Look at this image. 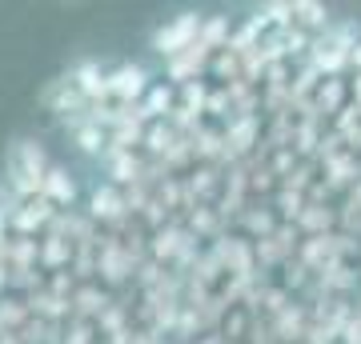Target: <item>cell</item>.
<instances>
[{"mask_svg":"<svg viewBox=\"0 0 361 344\" xmlns=\"http://www.w3.org/2000/svg\"><path fill=\"white\" fill-rule=\"evenodd\" d=\"M49 168H52V160L37 136H16L4 148V189L13 192L16 200H32L44 189Z\"/></svg>","mask_w":361,"mask_h":344,"instance_id":"6da1fadb","label":"cell"},{"mask_svg":"<svg viewBox=\"0 0 361 344\" xmlns=\"http://www.w3.org/2000/svg\"><path fill=\"white\" fill-rule=\"evenodd\" d=\"M201 28H205V16L201 13H177V16H169L165 25H157L153 28V37H149V49L161 56V60H177L180 52H189L201 40Z\"/></svg>","mask_w":361,"mask_h":344,"instance_id":"7a4b0ae2","label":"cell"},{"mask_svg":"<svg viewBox=\"0 0 361 344\" xmlns=\"http://www.w3.org/2000/svg\"><path fill=\"white\" fill-rule=\"evenodd\" d=\"M149 89H153V77H149L145 64L121 60L116 68H109V101L121 104V108H141Z\"/></svg>","mask_w":361,"mask_h":344,"instance_id":"3957f363","label":"cell"},{"mask_svg":"<svg viewBox=\"0 0 361 344\" xmlns=\"http://www.w3.org/2000/svg\"><path fill=\"white\" fill-rule=\"evenodd\" d=\"M89 217H92V224H101V229L121 232L133 220L129 200H125V189H116V184H109V180H104V184L97 180V184L89 189Z\"/></svg>","mask_w":361,"mask_h":344,"instance_id":"277c9868","label":"cell"},{"mask_svg":"<svg viewBox=\"0 0 361 344\" xmlns=\"http://www.w3.org/2000/svg\"><path fill=\"white\" fill-rule=\"evenodd\" d=\"M40 104H44L52 116H61L65 125H77V120H85V116H89V108H92V104L85 101V92L73 84V77L49 80V84L40 89Z\"/></svg>","mask_w":361,"mask_h":344,"instance_id":"5b68a950","label":"cell"},{"mask_svg":"<svg viewBox=\"0 0 361 344\" xmlns=\"http://www.w3.org/2000/svg\"><path fill=\"white\" fill-rule=\"evenodd\" d=\"M221 132H225V160H229V168L253 160L257 144H265L261 141V116H233L229 125H221Z\"/></svg>","mask_w":361,"mask_h":344,"instance_id":"8992f818","label":"cell"},{"mask_svg":"<svg viewBox=\"0 0 361 344\" xmlns=\"http://www.w3.org/2000/svg\"><path fill=\"white\" fill-rule=\"evenodd\" d=\"M137 260H133V253L125 248V241L116 236V232H109V236H101V244H97V272L104 276V284H125L129 281V272L137 276Z\"/></svg>","mask_w":361,"mask_h":344,"instance_id":"52a82bcc","label":"cell"},{"mask_svg":"<svg viewBox=\"0 0 361 344\" xmlns=\"http://www.w3.org/2000/svg\"><path fill=\"white\" fill-rule=\"evenodd\" d=\"M61 217V208L44 196H32V200H20V208L13 212V236H37V232H49L52 220Z\"/></svg>","mask_w":361,"mask_h":344,"instance_id":"ba28073f","label":"cell"},{"mask_svg":"<svg viewBox=\"0 0 361 344\" xmlns=\"http://www.w3.org/2000/svg\"><path fill=\"white\" fill-rule=\"evenodd\" d=\"M213 56H217V52L205 49V44L197 40V44H193L189 52H180L177 60H169V64H165L169 84H177V89H180V84H193V80H201V72H209Z\"/></svg>","mask_w":361,"mask_h":344,"instance_id":"9c48e42d","label":"cell"},{"mask_svg":"<svg viewBox=\"0 0 361 344\" xmlns=\"http://www.w3.org/2000/svg\"><path fill=\"white\" fill-rule=\"evenodd\" d=\"M185 241H189V229L180 224V220H173V224H165V229L149 232V260H157L161 268H173L177 265L180 248H185Z\"/></svg>","mask_w":361,"mask_h":344,"instance_id":"30bf717a","label":"cell"},{"mask_svg":"<svg viewBox=\"0 0 361 344\" xmlns=\"http://www.w3.org/2000/svg\"><path fill=\"white\" fill-rule=\"evenodd\" d=\"M68 77H73V84L85 92V101L89 104H113L109 101V72H104L97 60H80Z\"/></svg>","mask_w":361,"mask_h":344,"instance_id":"8fae6325","label":"cell"},{"mask_svg":"<svg viewBox=\"0 0 361 344\" xmlns=\"http://www.w3.org/2000/svg\"><path fill=\"white\" fill-rule=\"evenodd\" d=\"M77 177L68 172L65 165H52L49 177H44V189H40V196L44 200H52L61 212H73V204H77Z\"/></svg>","mask_w":361,"mask_h":344,"instance_id":"7c38bea8","label":"cell"},{"mask_svg":"<svg viewBox=\"0 0 361 344\" xmlns=\"http://www.w3.org/2000/svg\"><path fill=\"white\" fill-rule=\"evenodd\" d=\"M68 136H73V144H77V153L89 156V160H104V153H109V132H104L92 116L68 125Z\"/></svg>","mask_w":361,"mask_h":344,"instance_id":"4fadbf2b","label":"cell"},{"mask_svg":"<svg viewBox=\"0 0 361 344\" xmlns=\"http://www.w3.org/2000/svg\"><path fill=\"white\" fill-rule=\"evenodd\" d=\"M193 156H197V165L229 168V160H225V132H221L217 125H205L193 136Z\"/></svg>","mask_w":361,"mask_h":344,"instance_id":"5bb4252c","label":"cell"},{"mask_svg":"<svg viewBox=\"0 0 361 344\" xmlns=\"http://www.w3.org/2000/svg\"><path fill=\"white\" fill-rule=\"evenodd\" d=\"M241 236H249V241L257 244V241H269L273 232L281 229V217L273 212V208H257V204H249L245 212H241Z\"/></svg>","mask_w":361,"mask_h":344,"instance_id":"9a60e30c","label":"cell"},{"mask_svg":"<svg viewBox=\"0 0 361 344\" xmlns=\"http://www.w3.org/2000/svg\"><path fill=\"white\" fill-rule=\"evenodd\" d=\"M329 25H334V16L322 0H293V28L310 32V37H322Z\"/></svg>","mask_w":361,"mask_h":344,"instance_id":"2e32d148","label":"cell"},{"mask_svg":"<svg viewBox=\"0 0 361 344\" xmlns=\"http://www.w3.org/2000/svg\"><path fill=\"white\" fill-rule=\"evenodd\" d=\"M109 305H113L109 293H101L97 284H80L77 293H73V320H92V324H97Z\"/></svg>","mask_w":361,"mask_h":344,"instance_id":"e0dca14e","label":"cell"},{"mask_svg":"<svg viewBox=\"0 0 361 344\" xmlns=\"http://www.w3.org/2000/svg\"><path fill=\"white\" fill-rule=\"evenodd\" d=\"M334 224H341V212H334L329 204H305V212L297 220V229H301L305 241H310V236H329Z\"/></svg>","mask_w":361,"mask_h":344,"instance_id":"ac0fdd59","label":"cell"},{"mask_svg":"<svg viewBox=\"0 0 361 344\" xmlns=\"http://www.w3.org/2000/svg\"><path fill=\"white\" fill-rule=\"evenodd\" d=\"M177 141H180V132L169 120H153V125L145 128V156L149 160H165L177 148Z\"/></svg>","mask_w":361,"mask_h":344,"instance_id":"d6986e66","label":"cell"},{"mask_svg":"<svg viewBox=\"0 0 361 344\" xmlns=\"http://www.w3.org/2000/svg\"><path fill=\"white\" fill-rule=\"evenodd\" d=\"M357 180H361L357 153H341L337 160H329V165H325V184H329V189H345V184L353 189Z\"/></svg>","mask_w":361,"mask_h":344,"instance_id":"ffe728a7","label":"cell"},{"mask_svg":"<svg viewBox=\"0 0 361 344\" xmlns=\"http://www.w3.org/2000/svg\"><path fill=\"white\" fill-rule=\"evenodd\" d=\"M345 96H349L345 80H322V89H317L313 104H317V113H322V116H329V120H334L337 113H345V108H349Z\"/></svg>","mask_w":361,"mask_h":344,"instance_id":"44dd1931","label":"cell"},{"mask_svg":"<svg viewBox=\"0 0 361 344\" xmlns=\"http://www.w3.org/2000/svg\"><path fill=\"white\" fill-rule=\"evenodd\" d=\"M221 212L213 208V204H201V208H193L189 212V232H193L197 241H221Z\"/></svg>","mask_w":361,"mask_h":344,"instance_id":"7402d4cb","label":"cell"},{"mask_svg":"<svg viewBox=\"0 0 361 344\" xmlns=\"http://www.w3.org/2000/svg\"><path fill=\"white\" fill-rule=\"evenodd\" d=\"M209 72L221 80V84H233V80H245V56L233 49H221L217 56H213V64H209Z\"/></svg>","mask_w":361,"mask_h":344,"instance_id":"603a6c76","label":"cell"},{"mask_svg":"<svg viewBox=\"0 0 361 344\" xmlns=\"http://www.w3.org/2000/svg\"><path fill=\"white\" fill-rule=\"evenodd\" d=\"M281 272H285V276H281V288H285V293H301L305 284L317 281V276H313V268H310V265H301L297 256H293V260H285Z\"/></svg>","mask_w":361,"mask_h":344,"instance_id":"cb8c5ba5","label":"cell"},{"mask_svg":"<svg viewBox=\"0 0 361 344\" xmlns=\"http://www.w3.org/2000/svg\"><path fill=\"white\" fill-rule=\"evenodd\" d=\"M209 84L205 80H193V84H180V108H189V113H197V116H205V108H209Z\"/></svg>","mask_w":361,"mask_h":344,"instance_id":"d4e9b609","label":"cell"},{"mask_svg":"<svg viewBox=\"0 0 361 344\" xmlns=\"http://www.w3.org/2000/svg\"><path fill=\"white\" fill-rule=\"evenodd\" d=\"M341 229H345L349 236H361V180L349 189V196H345V208H341Z\"/></svg>","mask_w":361,"mask_h":344,"instance_id":"484cf974","label":"cell"},{"mask_svg":"<svg viewBox=\"0 0 361 344\" xmlns=\"http://www.w3.org/2000/svg\"><path fill=\"white\" fill-rule=\"evenodd\" d=\"M205 116H213V120H225V125L233 120V96H229V89H225V84L209 92V108H205Z\"/></svg>","mask_w":361,"mask_h":344,"instance_id":"4316f807","label":"cell"},{"mask_svg":"<svg viewBox=\"0 0 361 344\" xmlns=\"http://www.w3.org/2000/svg\"><path fill=\"white\" fill-rule=\"evenodd\" d=\"M92 332H97L92 320H68L65 340H61V344H92Z\"/></svg>","mask_w":361,"mask_h":344,"instance_id":"83f0119b","label":"cell"},{"mask_svg":"<svg viewBox=\"0 0 361 344\" xmlns=\"http://www.w3.org/2000/svg\"><path fill=\"white\" fill-rule=\"evenodd\" d=\"M349 68H353V77H361V44L349 52Z\"/></svg>","mask_w":361,"mask_h":344,"instance_id":"f1b7e54d","label":"cell"}]
</instances>
